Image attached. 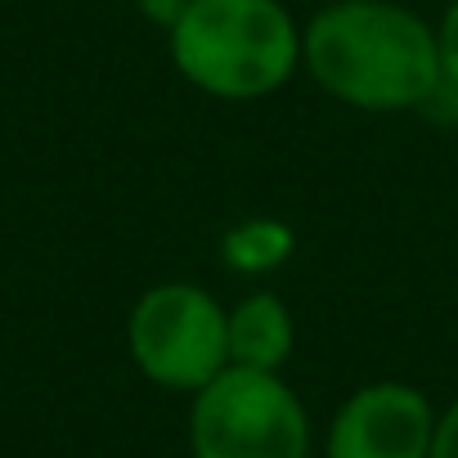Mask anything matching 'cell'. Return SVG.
<instances>
[{
  "instance_id": "6da1fadb",
  "label": "cell",
  "mask_w": 458,
  "mask_h": 458,
  "mask_svg": "<svg viewBox=\"0 0 458 458\" xmlns=\"http://www.w3.org/2000/svg\"><path fill=\"white\" fill-rule=\"evenodd\" d=\"M301 68L360 113H409L445 86L436 28L395 0H328L301 28Z\"/></svg>"
},
{
  "instance_id": "7a4b0ae2",
  "label": "cell",
  "mask_w": 458,
  "mask_h": 458,
  "mask_svg": "<svg viewBox=\"0 0 458 458\" xmlns=\"http://www.w3.org/2000/svg\"><path fill=\"white\" fill-rule=\"evenodd\" d=\"M175 72L211 99H266L301 68V28L279 0H193L166 32Z\"/></svg>"
},
{
  "instance_id": "3957f363",
  "label": "cell",
  "mask_w": 458,
  "mask_h": 458,
  "mask_svg": "<svg viewBox=\"0 0 458 458\" xmlns=\"http://www.w3.org/2000/svg\"><path fill=\"white\" fill-rule=\"evenodd\" d=\"M189 449L193 458H306L310 418L279 373L225 364L193 391Z\"/></svg>"
},
{
  "instance_id": "277c9868",
  "label": "cell",
  "mask_w": 458,
  "mask_h": 458,
  "mask_svg": "<svg viewBox=\"0 0 458 458\" xmlns=\"http://www.w3.org/2000/svg\"><path fill=\"white\" fill-rule=\"evenodd\" d=\"M135 369L166 391H202L229 364L220 301L198 284H153L126 324Z\"/></svg>"
},
{
  "instance_id": "5b68a950",
  "label": "cell",
  "mask_w": 458,
  "mask_h": 458,
  "mask_svg": "<svg viewBox=\"0 0 458 458\" xmlns=\"http://www.w3.org/2000/svg\"><path fill=\"white\" fill-rule=\"evenodd\" d=\"M436 413L409 382L360 386L328 427V458H427Z\"/></svg>"
},
{
  "instance_id": "8992f818",
  "label": "cell",
  "mask_w": 458,
  "mask_h": 458,
  "mask_svg": "<svg viewBox=\"0 0 458 458\" xmlns=\"http://www.w3.org/2000/svg\"><path fill=\"white\" fill-rule=\"evenodd\" d=\"M225 333H229V364L266 373H279L297 342L293 310L279 293H252L234 310H225Z\"/></svg>"
},
{
  "instance_id": "52a82bcc",
  "label": "cell",
  "mask_w": 458,
  "mask_h": 458,
  "mask_svg": "<svg viewBox=\"0 0 458 458\" xmlns=\"http://www.w3.org/2000/svg\"><path fill=\"white\" fill-rule=\"evenodd\" d=\"M293 229L270 216H252L220 239V257L234 275H270L293 257Z\"/></svg>"
},
{
  "instance_id": "ba28073f",
  "label": "cell",
  "mask_w": 458,
  "mask_h": 458,
  "mask_svg": "<svg viewBox=\"0 0 458 458\" xmlns=\"http://www.w3.org/2000/svg\"><path fill=\"white\" fill-rule=\"evenodd\" d=\"M436 55H440V81L458 90V0H449L436 23Z\"/></svg>"
},
{
  "instance_id": "9c48e42d",
  "label": "cell",
  "mask_w": 458,
  "mask_h": 458,
  "mask_svg": "<svg viewBox=\"0 0 458 458\" xmlns=\"http://www.w3.org/2000/svg\"><path fill=\"white\" fill-rule=\"evenodd\" d=\"M427 458H458V400L436 418V431H431V454Z\"/></svg>"
},
{
  "instance_id": "30bf717a",
  "label": "cell",
  "mask_w": 458,
  "mask_h": 458,
  "mask_svg": "<svg viewBox=\"0 0 458 458\" xmlns=\"http://www.w3.org/2000/svg\"><path fill=\"white\" fill-rule=\"evenodd\" d=\"M189 5H193V0H135V10H140L153 28H162V32H171V28L189 14Z\"/></svg>"
}]
</instances>
